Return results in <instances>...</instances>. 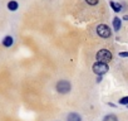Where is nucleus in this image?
<instances>
[{
	"instance_id": "f257e3e1",
	"label": "nucleus",
	"mask_w": 128,
	"mask_h": 121,
	"mask_svg": "<svg viewBox=\"0 0 128 121\" xmlns=\"http://www.w3.org/2000/svg\"><path fill=\"white\" fill-rule=\"evenodd\" d=\"M55 90L58 93H62V95H66L68 92H70L72 90V85L69 81L67 80H62V81H58L56 85H55Z\"/></svg>"
},
{
	"instance_id": "f03ea898",
	"label": "nucleus",
	"mask_w": 128,
	"mask_h": 121,
	"mask_svg": "<svg viewBox=\"0 0 128 121\" xmlns=\"http://www.w3.org/2000/svg\"><path fill=\"white\" fill-rule=\"evenodd\" d=\"M96 59L97 62H102V63H108L109 60H112V53L108 49H100L97 52L96 54Z\"/></svg>"
},
{
	"instance_id": "7ed1b4c3",
	"label": "nucleus",
	"mask_w": 128,
	"mask_h": 121,
	"mask_svg": "<svg viewBox=\"0 0 128 121\" xmlns=\"http://www.w3.org/2000/svg\"><path fill=\"white\" fill-rule=\"evenodd\" d=\"M92 70H93V72H94L97 76H103V75H106V73L109 71V67H108V65H107V63L96 62V63L93 65Z\"/></svg>"
},
{
	"instance_id": "20e7f679",
	"label": "nucleus",
	"mask_w": 128,
	"mask_h": 121,
	"mask_svg": "<svg viewBox=\"0 0 128 121\" xmlns=\"http://www.w3.org/2000/svg\"><path fill=\"white\" fill-rule=\"evenodd\" d=\"M97 34L100 38H109L112 35V30L107 24H99L97 27Z\"/></svg>"
},
{
	"instance_id": "39448f33",
	"label": "nucleus",
	"mask_w": 128,
	"mask_h": 121,
	"mask_svg": "<svg viewBox=\"0 0 128 121\" xmlns=\"http://www.w3.org/2000/svg\"><path fill=\"white\" fill-rule=\"evenodd\" d=\"M2 44L5 47V48H10L13 44H14V38L12 35H6L4 37V39L2 40Z\"/></svg>"
},
{
	"instance_id": "423d86ee",
	"label": "nucleus",
	"mask_w": 128,
	"mask_h": 121,
	"mask_svg": "<svg viewBox=\"0 0 128 121\" xmlns=\"http://www.w3.org/2000/svg\"><path fill=\"white\" fill-rule=\"evenodd\" d=\"M67 121H82V117L77 112H69L67 115Z\"/></svg>"
},
{
	"instance_id": "0eeeda50",
	"label": "nucleus",
	"mask_w": 128,
	"mask_h": 121,
	"mask_svg": "<svg viewBox=\"0 0 128 121\" xmlns=\"http://www.w3.org/2000/svg\"><path fill=\"white\" fill-rule=\"evenodd\" d=\"M18 8H19V4H18L16 0H10V2L8 3V9L10 12H16Z\"/></svg>"
},
{
	"instance_id": "6e6552de",
	"label": "nucleus",
	"mask_w": 128,
	"mask_h": 121,
	"mask_svg": "<svg viewBox=\"0 0 128 121\" xmlns=\"http://www.w3.org/2000/svg\"><path fill=\"white\" fill-rule=\"evenodd\" d=\"M112 23H113V29H114V32H118V30L120 29V27H122V20H120L118 17H116Z\"/></svg>"
},
{
	"instance_id": "1a4fd4ad",
	"label": "nucleus",
	"mask_w": 128,
	"mask_h": 121,
	"mask_svg": "<svg viewBox=\"0 0 128 121\" xmlns=\"http://www.w3.org/2000/svg\"><path fill=\"white\" fill-rule=\"evenodd\" d=\"M109 5H110V8L113 9V12H116V13L122 12V5H120L119 3H116V2H109Z\"/></svg>"
},
{
	"instance_id": "9d476101",
	"label": "nucleus",
	"mask_w": 128,
	"mask_h": 121,
	"mask_svg": "<svg viewBox=\"0 0 128 121\" xmlns=\"http://www.w3.org/2000/svg\"><path fill=\"white\" fill-rule=\"evenodd\" d=\"M103 121H118V118H117V116H116V115L109 113V115H107V116H104V117H103Z\"/></svg>"
},
{
	"instance_id": "9b49d317",
	"label": "nucleus",
	"mask_w": 128,
	"mask_h": 121,
	"mask_svg": "<svg viewBox=\"0 0 128 121\" xmlns=\"http://www.w3.org/2000/svg\"><path fill=\"white\" fill-rule=\"evenodd\" d=\"M86 3H87L88 5H92V7H94V5H97V4L99 3V0H86Z\"/></svg>"
},
{
	"instance_id": "f8f14e48",
	"label": "nucleus",
	"mask_w": 128,
	"mask_h": 121,
	"mask_svg": "<svg viewBox=\"0 0 128 121\" xmlns=\"http://www.w3.org/2000/svg\"><path fill=\"white\" fill-rule=\"evenodd\" d=\"M119 105H128V96L122 97V98L119 100Z\"/></svg>"
},
{
	"instance_id": "ddd939ff",
	"label": "nucleus",
	"mask_w": 128,
	"mask_h": 121,
	"mask_svg": "<svg viewBox=\"0 0 128 121\" xmlns=\"http://www.w3.org/2000/svg\"><path fill=\"white\" fill-rule=\"evenodd\" d=\"M119 57H123V58L124 57H128V52H120L119 53Z\"/></svg>"
},
{
	"instance_id": "4468645a",
	"label": "nucleus",
	"mask_w": 128,
	"mask_h": 121,
	"mask_svg": "<svg viewBox=\"0 0 128 121\" xmlns=\"http://www.w3.org/2000/svg\"><path fill=\"white\" fill-rule=\"evenodd\" d=\"M100 81H102V76H98L97 77V82H100Z\"/></svg>"
},
{
	"instance_id": "2eb2a0df",
	"label": "nucleus",
	"mask_w": 128,
	"mask_h": 121,
	"mask_svg": "<svg viewBox=\"0 0 128 121\" xmlns=\"http://www.w3.org/2000/svg\"><path fill=\"white\" fill-rule=\"evenodd\" d=\"M123 20H128V15H124L123 17Z\"/></svg>"
},
{
	"instance_id": "dca6fc26",
	"label": "nucleus",
	"mask_w": 128,
	"mask_h": 121,
	"mask_svg": "<svg viewBox=\"0 0 128 121\" xmlns=\"http://www.w3.org/2000/svg\"><path fill=\"white\" fill-rule=\"evenodd\" d=\"M127 106H128V105H127Z\"/></svg>"
}]
</instances>
